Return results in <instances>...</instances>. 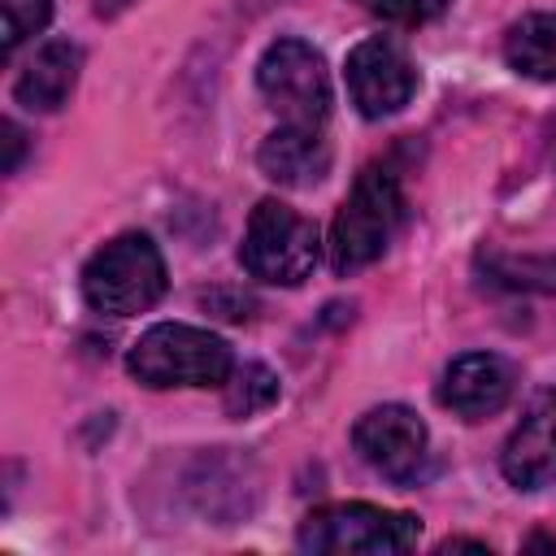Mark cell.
Returning a JSON list of instances; mask_svg holds the SVG:
<instances>
[{"mask_svg": "<svg viewBox=\"0 0 556 556\" xmlns=\"http://www.w3.org/2000/svg\"><path fill=\"white\" fill-rule=\"evenodd\" d=\"M256 87L287 126H321L330 117V74L304 39H274L256 65Z\"/></svg>", "mask_w": 556, "mask_h": 556, "instance_id": "cell-6", "label": "cell"}, {"mask_svg": "<svg viewBox=\"0 0 556 556\" xmlns=\"http://www.w3.org/2000/svg\"><path fill=\"white\" fill-rule=\"evenodd\" d=\"M500 469L517 491L556 482V391H539L500 452Z\"/></svg>", "mask_w": 556, "mask_h": 556, "instance_id": "cell-9", "label": "cell"}, {"mask_svg": "<svg viewBox=\"0 0 556 556\" xmlns=\"http://www.w3.org/2000/svg\"><path fill=\"white\" fill-rule=\"evenodd\" d=\"M404 222V191L391 165H365L334 213L330 226V265L334 274H356L374 265Z\"/></svg>", "mask_w": 556, "mask_h": 556, "instance_id": "cell-1", "label": "cell"}, {"mask_svg": "<svg viewBox=\"0 0 556 556\" xmlns=\"http://www.w3.org/2000/svg\"><path fill=\"white\" fill-rule=\"evenodd\" d=\"M161 295H165V261L161 248L139 230L109 239L83 269V300L104 317H135L152 308Z\"/></svg>", "mask_w": 556, "mask_h": 556, "instance_id": "cell-3", "label": "cell"}, {"mask_svg": "<svg viewBox=\"0 0 556 556\" xmlns=\"http://www.w3.org/2000/svg\"><path fill=\"white\" fill-rule=\"evenodd\" d=\"M356 452L391 482H417L430 460L426 421L404 404H378L352 426Z\"/></svg>", "mask_w": 556, "mask_h": 556, "instance_id": "cell-7", "label": "cell"}, {"mask_svg": "<svg viewBox=\"0 0 556 556\" xmlns=\"http://www.w3.org/2000/svg\"><path fill=\"white\" fill-rule=\"evenodd\" d=\"M421 534L413 513H391L378 504H326L300 521L295 543L317 556H395Z\"/></svg>", "mask_w": 556, "mask_h": 556, "instance_id": "cell-4", "label": "cell"}, {"mask_svg": "<svg viewBox=\"0 0 556 556\" xmlns=\"http://www.w3.org/2000/svg\"><path fill=\"white\" fill-rule=\"evenodd\" d=\"M452 0H378V17L391 22V26H426L434 22Z\"/></svg>", "mask_w": 556, "mask_h": 556, "instance_id": "cell-17", "label": "cell"}, {"mask_svg": "<svg viewBox=\"0 0 556 556\" xmlns=\"http://www.w3.org/2000/svg\"><path fill=\"white\" fill-rule=\"evenodd\" d=\"M274 400H278V378L256 361L235 365V374L226 378V413L230 417H252V413L269 408Z\"/></svg>", "mask_w": 556, "mask_h": 556, "instance_id": "cell-14", "label": "cell"}, {"mask_svg": "<svg viewBox=\"0 0 556 556\" xmlns=\"http://www.w3.org/2000/svg\"><path fill=\"white\" fill-rule=\"evenodd\" d=\"M135 382L165 391V387H226L235 374V356L226 339L187 321H161L143 330L126 356Z\"/></svg>", "mask_w": 556, "mask_h": 556, "instance_id": "cell-2", "label": "cell"}, {"mask_svg": "<svg viewBox=\"0 0 556 556\" xmlns=\"http://www.w3.org/2000/svg\"><path fill=\"white\" fill-rule=\"evenodd\" d=\"M78 65H83L78 43H70V39H48V43L26 61V70L17 74L13 100H17L22 109H30V113H56V109L70 100L74 83H78Z\"/></svg>", "mask_w": 556, "mask_h": 556, "instance_id": "cell-12", "label": "cell"}, {"mask_svg": "<svg viewBox=\"0 0 556 556\" xmlns=\"http://www.w3.org/2000/svg\"><path fill=\"white\" fill-rule=\"evenodd\" d=\"M256 165L278 187H313L330 169V143L321 139V126H278L265 135Z\"/></svg>", "mask_w": 556, "mask_h": 556, "instance_id": "cell-11", "label": "cell"}, {"mask_svg": "<svg viewBox=\"0 0 556 556\" xmlns=\"http://www.w3.org/2000/svg\"><path fill=\"white\" fill-rule=\"evenodd\" d=\"M513 365L495 352H465L443 369L439 382V404L465 421H482L491 413H500L513 395Z\"/></svg>", "mask_w": 556, "mask_h": 556, "instance_id": "cell-10", "label": "cell"}, {"mask_svg": "<svg viewBox=\"0 0 556 556\" xmlns=\"http://www.w3.org/2000/svg\"><path fill=\"white\" fill-rule=\"evenodd\" d=\"M321 256L317 226L282 200H261L248 217L239 261L252 278L274 287H300Z\"/></svg>", "mask_w": 556, "mask_h": 556, "instance_id": "cell-5", "label": "cell"}, {"mask_svg": "<svg viewBox=\"0 0 556 556\" xmlns=\"http://www.w3.org/2000/svg\"><path fill=\"white\" fill-rule=\"evenodd\" d=\"M0 13H4V56L17 52L22 39L39 35L52 17V0H0Z\"/></svg>", "mask_w": 556, "mask_h": 556, "instance_id": "cell-16", "label": "cell"}, {"mask_svg": "<svg viewBox=\"0 0 556 556\" xmlns=\"http://www.w3.org/2000/svg\"><path fill=\"white\" fill-rule=\"evenodd\" d=\"M486 274L504 287H526V291H556V256H482Z\"/></svg>", "mask_w": 556, "mask_h": 556, "instance_id": "cell-15", "label": "cell"}, {"mask_svg": "<svg viewBox=\"0 0 556 556\" xmlns=\"http://www.w3.org/2000/svg\"><path fill=\"white\" fill-rule=\"evenodd\" d=\"M504 61L534 83H556V13H530L508 26Z\"/></svg>", "mask_w": 556, "mask_h": 556, "instance_id": "cell-13", "label": "cell"}, {"mask_svg": "<svg viewBox=\"0 0 556 556\" xmlns=\"http://www.w3.org/2000/svg\"><path fill=\"white\" fill-rule=\"evenodd\" d=\"M22 139H26V135L17 130V122H4V148H9V156H4V174H13V169H17V161H22V148H26Z\"/></svg>", "mask_w": 556, "mask_h": 556, "instance_id": "cell-18", "label": "cell"}, {"mask_svg": "<svg viewBox=\"0 0 556 556\" xmlns=\"http://www.w3.org/2000/svg\"><path fill=\"white\" fill-rule=\"evenodd\" d=\"M348 91H352V104L365 113V117H391L400 113L413 91H417V70L408 61V52L395 43V39H361L352 52H348Z\"/></svg>", "mask_w": 556, "mask_h": 556, "instance_id": "cell-8", "label": "cell"}]
</instances>
